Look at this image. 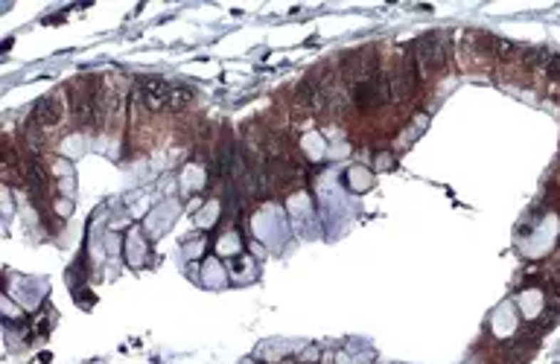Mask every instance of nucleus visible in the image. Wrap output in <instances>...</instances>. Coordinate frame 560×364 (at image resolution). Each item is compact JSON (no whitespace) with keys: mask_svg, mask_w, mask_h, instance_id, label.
I'll return each instance as SVG.
<instances>
[{"mask_svg":"<svg viewBox=\"0 0 560 364\" xmlns=\"http://www.w3.org/2000/svg\"><path fill=\"white\" fill-rule=\"evenodd\" d=\"M415 58H418V68L420 70H441L447 65V38L441 33H432L426 38L418 41L415 47Z\"/></svg>","mask_w":560,"mask_h":364,"instance_id":"nucleus-1","label":"nucleus"},{"mask_svg":"<svg viewBox=\"0 0 560 364\" xmlns=\"http://www.w3.org/2000/svg\"><path fill=\"white\" fill-rule=\"evenodd\" d=\"M138 90H140V102L152 111H158L170 102V85L161 76H143L138 82Z\"/></svg>","mask_w":560,"mask_h":364,"instance_id":"nucleus-2","label":"nucleus"},{"mask_svg":"<svg viewBox=\"0 0 560 364\" xmlns=\"http://www.w3.org/2000/svg\"><path fill=\"white\" fill-rule=\"evenodd\" d=\"M33 123L44 126V129H53L61 123V100L58 97H44L36 111H33Z\"/></svg>","mask_w":560,"mask_h":364,"instance_id":"nucleus-3","label":"nucleus"},{"mask_svg":"<svg viewBox=\"0 0 560 364\" xmlns=\"http://www.w3.org/2000/svg\"><path fill=\"white\" fill-rule=\"evenodd\" d=\"M193 102V87H187V85H172L170 87V108L172 111H181V108H187Z\"/></svg>","mask_w":560,"mask_h":364,"instance_id":"nucleus-4","label":"nucleus"}]
</instances>
